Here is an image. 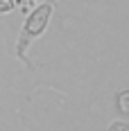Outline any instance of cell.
<instances>
[{
  "label": "cell",
  "instance_id": "cell-3",
  "mask_svg": "<svg viewBox=\"0 0 129 131\" xmlns=\"http://www.w3.org/2000/svg\"><path fill=\"white\" fill-rule=\"evenodd\" d=\"M120 108H122L125 113H129V93H122V95H120Z\"/></svg>",
  "mask_w": 129,
  "mask_h": 131
},
{
  "label": "cell",
  "instance_id": "cell-2",
  "mask_svg": "<svg viewBox=\"0 0 129 131\" xmlns=\"http://www.w3.org/2000/svg\"><path fill=\"white\" fill-rule=\"evenodd\" d=\"M14 9V0H0V14H7Z\"/></svg>",
  "mask_w": 129,
  "mask_h": 131
},
{
  "label": "cell",
  "instance_id": "cell-1",
  "mask_svg": "<svg viewBox=\"0 0 129 131\" xmlns=\"http://www.w3.org/2000/svg\"><path fill=\"white\" fill-rule=\"evenodd\" d=\"M52 2H54V0L45 2V5L39 7V9H34L32 16L27 18L25 27H23V34H21V39H18V57H23V59H25V48L36 39L39 34H43V29H45L48 20H50V14H52V12H50V9H52ZM25 63L29 66L27 59H25Z\"/></svg>",
  "mask_w": 129,
  "mask_h": 131
}]
</instances>
